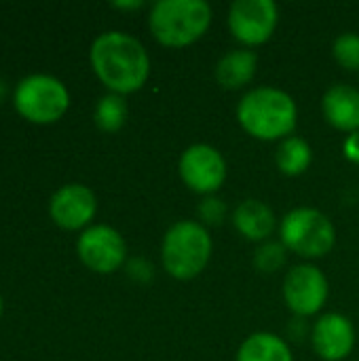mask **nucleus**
Returning a JSON list of instances; mask_svg holds the SVG:
<instances>
[{
    "label": "nucleus",
    "instance_id": "obj_15",
    "mask_svg": "<svg viewBox=\"0 0 359 361\" xmlns=\"http://www.w3.org/2000/svg\"><path fill=\"white\" fill-rule=\"evenodd\" d=\"M258 57L254 51L248 49H233L216 66V78L226 89H239L248 85L256 74Z\"/></svg>",
    "mask_w": 359,
    "mask_h": 361
},
{
    "label": "nucleus",
    "instance_id": "obj_22",
    "mask_svg": "<svg viewBox=\"0 0 359 361\" xmlns=\"http://www.w3.org/2000/svg\"><path fill=\"white\" fill-rule=\"evenodd\" d=\"M343 148H345V154H347V159H349V161L359 163V129L347 135V140H345V146H343Z\"/></svg>",
    "mask_w": 359,
    "mask_h": 361
},
{
    "label": "nucleus",
    "instance_id": "obj_3",
    "mask_svg": "<svg viewBox=\"0 0 359 361\" xmlns=\"http://www.w3.org/2000/svg\"><path fill=\"white\" fill-rule=\"evenodd\" d=\"M212 21L205 0H159L148 17L150 32L161 44L186 47L201 38Z\"/></svg>",
    "mask_w": 359,
    "mask_h": 361
},
{
    "label": "nucleus",
    "instance_id": "obj_24",
    "mask_svg": "<svg viewBox=\"0 0 359 361\" xmlns=\"http://www.w3.org/2000/svg\"><path fill=\"white\" fill-rule=\"evenodd\" d=\"M4 93H6V87H4V82L0 80V102H2V97H4Z\"/></svg>",
    "mask_w": 359,
    "mask_h": 361
},
{
    "label": "nucleus",
    "instance_id": "obj_8",
    "mask_svg": "<svg viewBox=\"0 0 359 361\" xmlns=\"http://www.w3.org/2000/svg\"><path fill=\"white\" fill-rule=\"evenodd\" d=\"M180 176L195 192H216L226 178L224 157L209 144H195L180 157Z\"/></svg>",
    "mask_w": 359,
    "mask_h": 361
},
{
    "label": "nucleus",
    "instance_id": "obj_11",
    "mask_svg": "<svg viewBox=\"0 0 359 361\" xmlns=\"http://www.w3.org/2000/svg\"><path fill=\"white\" fill-rule=\"evenodd\" d=\"M95 195L83 184L61 186L51 199V218L68 231L85 226L95 216Z\"/></svg>",
    "mask_w": 359,
    "mask_h": 361
},
{
    "label": "nucleus",
    "instance_id": "obj_19",
    "mask_svg": "<svg viewBox=\"0 0 359 361\" xmlns=\"http://www.w3.org/2000/svg\"><path fill=\"white\" fill-rule=\"evenodd\" d=\"M334 57L347 70H359V34L345 32L334 40Z\"/></svg>",
    "mask_w": 359,
    "mask_h": 361
},
{
    "label": "nucleus",
    "instance_id": "obj_1",
    "mask_svg": "<svg viewBox=\"0 0 359 361\" xmlns=\"http://www.w3.org/2000/svg\"><path fill=\"white\" fill-rule=\"evenodd\" d=\"M91 66L99 80L114 93L138 91L150 72L144 44L125 32H106L91 44Z\"/></svg>",
    "mask_w": 359,
    "mask_h": 361
},
{
    "label": "nucleus",
    "instance_id": "obj_6",
    "mask_svg": "<svg viewBox=\"0 0 359 361\" xmlns=\"http://www.w3.org/2000/svg\"><path fill=\"white\" fill-rule=\"evenodd\" d=\"M13 99L19 114L34 123H53L61 118L70 104L63 82L49 74H32L23 78L17 85Z\"/></svg>",
    "mask_w": 359,
    "mask_h": 361
},
{
    "label": "nucleus",
    "instance_id": "obj_17",
    "mask_svg": "<svg viewBox=\"0 0 359 361\" xmlns=\"http://www.w3.org/2000/svg\"><path fill=\"white\" fill-rule=\"evenodd\" d=\"M311 146L303 140V137H296V135H288L281 140V144L277 146V152H275V163L277 167L288 173V176H298L303 173L309 165H311Z\"/></svg>",
    "mask_w": 359,
    "mask_h": 361
},
{
    "label": "nucleus",
    "instance_id": "obj_14",
    "mask_svg": "<svg viewBox=\"0 0 359 361\" xmlns=\"http://www.w3.org/2000/svg\"><path fill=\"white\" fill-rule=\"evenodd\" d=\"M235 226L237 231L248 237L250 241H262L267 239L273 228H275V214L273 209L258 201V199H248L235 209Z\"/></svg>",
    "mask_w": 359,
    "mask_h": 361
},
{
    "label": "nucleus",
    "instance_id": "obj_16",
    "mask_svg": "<svg viewBox=\"0 0 359 361\" xmlns=\"http://www.w3.org/2000/svg\"><path fill=\"white\" fill-rule=\"evenodd\" d=\"M237 361H292L290 347L275 334L258 332L243 341Z\"/></svg>",
    "mask_w": 359,
    "mask_h": 361
},
{
    "label": "nucleus",
    "instance_id": "obj_23",
    "mask_svg": "<svg viewBox=\"0 0 359 361\" xmlns=\"http://www.w3.org/2000/svg\"><path fill=\"white\" fill-rule=\"evenodd\" d=\"M144 2H140V0H133V2H114V6H121V8H138Z\"/></svg>",
    "mask_w": 359,
    "mask_h": 361
},
{
    "label": "nucleus",
    "instance_id": "obj_13",
    "mask_svg": "<svg viewBox=\"0 0 359 361\" xmlns=\"http://www.w3.org/2000/svg\"><path fill=\"white\" fill-rule=\"evenodd\" d=\"M324 114L330 125L343 131L359 129V91L351 85H332L322 99Z\"/></svg>",
    "mask_w": 359,
    "mask_h": 361
},
{
    "label": "nucleus",
    "instance_id": "obj_25",
    "mask_svg": "<svg viewBox=\"0 0 359 361\" xmlns=\"http://www.w3.org/2000/svg\"><path fill=\"white\" fill-rule=\"evenodd\" d=\"M0 313H2V298H0Z\"/></svg>",
    "mask_w": 359,
    "mask_h": 361
},
{
    "label": "nucleus",
    "instance_id": "obj_21",
    "mask_svg": "<svg viewBox=\"0 0 359 361\" xmlns=\"http://www.w3.org/2000/svg\"><path fill=\"white\" fill-rule=\"evenodd\" d=\"M201 216L205 218V220H209V222H218L220 218H222V214H224V205H222V201H218V199H207V201H203V205H201Z\"/></svg>",
    "mask_w": 359,
    "mask_h": 361
},
{
    "label": "nucleus",
    "instance_id": "obj_18",
    "mask_svg": "<svg viewBox=\"0 0 359 361\" xmlns=\"http://www.w3.org/2000/svg\"><path fill=\"white\" fill-rule=\"evenodd\" d=\"M127 118V104L123 99V95L118 93H110L104 95L97 106H95V123L99 129L104 131H116L125 125Z\"/></svg>",
    "mask_w": 359,
    "mask_h": 361
},
{
    "label": "nucleus",
    "instance_id": "obj_7",
    "mask_svg": "<svg viewBox=\"0 0 359 361\" xmlns=\"http://www.w3.org/2000/svg\"><path fill=\"white\" fill-rule=\"evenodd\" d=\"M279 19L273 0H235L229 11V25L235 38L245 44H260L271 38Z\"/></svg>",
    "mask_w": 359,
    "mask_h": 361
},
{
    "label": "nucleus",
    "instance_id": "obj_5",
    "mask_svg": "<svg viewBox=\"0 0 359 361\" xmlns=\"http://www.w3.org/2000/svg\"><path fill=\"white\" fill-rule=\"evenodd\" d=\"M281 241L298 256L320 258L334 247L336 231L326 214L311 207H298L284 218Z\"/></svg>",
    "mask_w": 359,
    "mask_h": 361
},
{
    "label": "nucleus",
    "instance_id": "obj_10",
    "mask_svg": "<svg viewBox=\"0 0 359 361\" xmlns=\"http://www.w3.org/2000/svg\"><path fill=\"white\" fill-rule=\"evenodd\" d=\"M78 256L80 260L97 273L116 271L127 254L123 237L112 226H91L78 237Z\"/></svg>",
    "mask_w": 359,
    "mask_h": 361
},
{
    "label": "nucleus",
    "instance_id": "obj_20",
    "mask_svg": "<svg viewBox=\"0 0 359 361\" xmlns=\"http://www.w3.org/2000/svg\"><path fill=\"white\" fill-rule=\"evenodd\" d=\"M284 247L279 245V243H267V245H262L258 252H256V258H254V262H256V267L260 269V271H264V273H269V271H275V269H279L281 264H284Z\"/></svg>",
    "mask_w": 359,
    "mask_h": 361
},
{
    "label": "nucleus",
    "instance_id": "obj_2",
    "mask_svg": "<svg viewBox=\"0 0 359 361\" xmlns=\"http://www.w3.org/2000/svg\"><path fill=\"white\" fill-rule=\"evenodd\" d=\"M296 116L298 110L290 93L275 87L252 89L237 106L241 127L260 140L288 137L296 127Z\"/></svg>",
    "mask_w": 359,
    "mask_h": 361
},
{
    "label": "nucleus",
    "instance_id": "obj_9",
    "mask_svg": "<svg viewBox=\"0 0 359 361\" xmlns=\"http://www.w3.org/2000/svg\"><path fill=\"white\" fill-rule=\"evenodd\" d=\"M284 298L296 315H313L328 298V279L317 267L298 264L286 275Z\"/></svg>",
    "mask_w": 359,
    "mask_h": 361
},
{
    "label": "nucleus",
    "instance_id": "obj_4",
    "mask_svg": "<svg viewBox=\"0 0 359 361\" xmlns=\"http://www.w3.org/2000/svg\"><path fill=\"white\" fill-rule=\"evenodd\" d=\"M212 237L207 228L193 220L176 222L163 239V264L176 279L197 277L209 262Z\"/></svg>",
    "mask_w": 359,
    "mask_h": 361
},
{
    "label": "nucleus",
    "instance_id": "obj_12",
    "mask_svg": "<svg viewBox=\"0 0 359 361\" xmlns=\"http://www.w3.org/2000/svg\"><path fill=\"white\" fill-rule=\"evenodd\" d=\"M355 345L353 324L339 313H326L313 328V347L320 357L328 361L345 360Z\"/></svg>",
    "mask_w": 359,
    "mask_h": 361
}]
</instances>
